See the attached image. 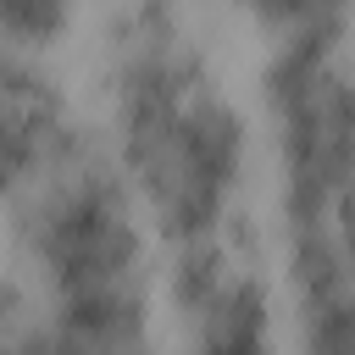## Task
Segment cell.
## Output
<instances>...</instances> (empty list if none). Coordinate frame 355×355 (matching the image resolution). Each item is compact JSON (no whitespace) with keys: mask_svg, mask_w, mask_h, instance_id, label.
I'll return each instance as SVG.
<instances>
[{"mask_svg":"<svg viewBox=\"0 0 355 355\" xmlns=\"http://www.w3.org/2000/svg\"><path fill=\"white\" fill-rule=\"evenodd\" d=\"M100 161L128 189L166 261L250 239L261 122L183 0H116L94 55Z\"/></svg>","mask_w":355,"mask_h":355,"instance_id":"cell-1","label":"cell"},{"mask_svg":"<svg viewBox=\"0 0 355 355\" xmlns=\"http://www.w3.org/2000/svg\"><path fill=\"white\" fill-rule=\"evenodd\" d=\"M255 122L283 316H355V50L266 55Z\"/></svg>","mask_w":355,"mask_h":355,"instance_id":"cell-2","label":"cell"},{"mask_svg":"<svg viewBox=\"0 0 355 355\" xmlns=\"http://www.w3.org/2000/svg\"><path fill=\"white\" fill-rule=\"evenodd\" d=\"M83 139V116L50 61L0 44V216Z\"/></svg>","mask_w":355,"mask_h":355,"instance_id":"cell-3","label":"cell"},{"mask_svg":"<svg viewBox=\"0 0 355 355\" xmlns=\"http://www.w3.org/2000/svg\"><path fill=\"white\" fill-rule=\"evenodd\" d=\"M39 322H44V355H172L166 294L161 300L61 305V311H39Z\"/></svg>","mask_w":355,"mask_h":355,"instance_id":"cell-4","label":"cell"},{"mask_svg":"<svg viewBox=\"0 0 355 355\" xmlns=\"http://www.w3.org/2000/svg\"><path fill=\"white\" fill-rule=\"evenodd\" d=\"M216 6H227L266 44V55L349 44V22H355V0H216Z\"/></svg>","mask_w":355,"mask_h":355,"instance_id":"cell-5","label":"cell"},{"mask_svg":"<svg viewBox=\"0 0 355 355\" xmlns=\"http://www.w3.org/2000/svg\"><path fill=\"white\" fill-rule=\"evenodd\" d=\"M89 0H0V44L33 61H50L78 39Z\"/></svg>","mask_w":355,"mask_h":355,"instance_id":"cell-6","label":"cell"}]
</instances>
